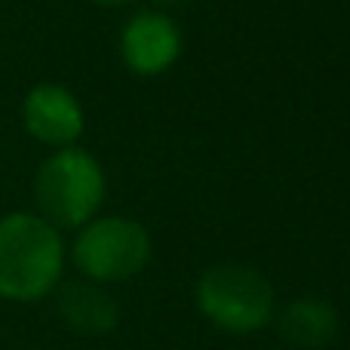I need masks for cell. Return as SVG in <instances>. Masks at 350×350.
I'll use <instances>...</instances> for the list:
<instances>
[{
	"mask_svg": "<svg viewBox=\"0 0 350 350\" xmlns=\"http://www.w3.org/2000/svg\"><path fill=\"white\" fill-rule=\"evenodd\" d=\"M62 273V240L49 221L28 212L0 218V298H43Z\"/></svg>",
	"mask_w": 350,
	"mask_h": 350,
	"instance_id": "cell-1",
	"label": "cell"
},
{
	"mask_svg": "<svg viewBox=\"0 0 350 350\" xmlns=\"http://www.w3.org/2000/svg\"><path fill=\"white\" fill-rule=\"evenodd\" d=\"M102 170L83 151H59L37 170L34 200L43 212V221L55 228H77L102 203Z\"/></svg>",
	"mask_w": 350,
	"mask_h": 350,
	"instance_id": "cell-2",
	"label": "cell"
},
{
	"mask_svg": "<svg viewBox=\"0 0 350 350\" xmlns=\"http://www.w3.org/2000/svg\"><path fill=\"white\" fill-rule=\"evenodd\" d=\"M200 310L224 332H252L271 320L273 295L267 280L252 267L221 265L203 273L197 286Z\"/></svg>",
	"mask_w": 350,
	"mask_h": 350,
	"instance_id": "cell-3",
	"label": "cell"
},
{
	"mask_svg": "<svg viewBox=\"0 0 350 350\" xmlns=\"http://www.w3.org/2000/svg\"><path fill=\"white\" fill-rule=\"evenodd\" d=\"M151 240L145 228L129 218H102L77 237L74 261L92 280H129L145 267Z\"/></svg>",
	"mask_w": 350,
	"mask_h": 350,
	"instance_id": "cell-4",
	"label": "cell"
},
{
	"mask_svg": "<svg viewBox=\"0 0 350 350\" xmlns=\"http://www.w3.org/2000/svg\"><path fill=\"white\" fill-rule=\"evenodd\" d=\"M25 129L43 145H71L83 133L80 105L68 90L55 83H40L25 96L22 105Z\"/></svg>",
	"mask_w": 350,
	"mask_h": 350,
	"instance_id": "cell-5",
	"label": "cell"
},
{
	"mask_svg": "<svg viewBox=\"0 0 350 350\" xmlns=\"http://www.w3.org/2000/svg\"><path fill=\"white\" fill-rule=\"evenodd\" d=\"M178 31L166 16L145 12L135 16L123 31V55L139 74H157L178 55Z\"/></svg>",
	"mask_w": 350,
	"mask_h": 350,
	"instance_id": "cell-6",
	"label": "cell"
},
{
	"mask_svg": "<svg viewBox=\"0 0 350 350\" xmlns=\"http://www.w3.org/2000/svg\"><path fill=\"white\" fill-rule=\"evenodd\" d=\"M59 314L74 332L102 335L117 326V308L98 286L74 280L59 292Z\"/></svg>",
	"mask_w": 350,
	"mask_h": 350,
	"instance_id": "cell-7",
	"label": "cell"
},
{
	"mask_svg": "<svg viewBox=\"0 0 350 350\" xmlns=\"http://www.w3.org/2000/svg\"><path fill=\"white\" fill-rule=\"evenodd\" d=\"M335 329H338V317L329 304L314 301V298H304L286 308L283 323H280V332L292 341L295 347H310L320 350L335 338Z\"/></svg>",
	"mask_w": 350,
	"mask_h": 350,
	"instance_id": "cell-8",
	"label": "cell"
},
{
	"mask_svg": "<svg viewBox=\"0 0 350 350\" xmlns=\"http://www.w3.org/2000/svg\"><path fill=\"white\" fill-rule=\"evenodd\" d=\"M90 3H98V6H123L129 0H90Z\"/></svg>",
	"mask_w": 350,
	"mask_h": 350,
	"instance_id": "cell-9",
	"label": "cell"
}]
</instances>
